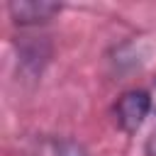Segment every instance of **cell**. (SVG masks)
I'll list each match as a JSON object with an SVG mask.
<instances>
[{
    "instance_id": "277c9868",
    "label": "cell",
    "mask_w": 156,
    "mask_h": 156,
    "mask_svg": "<svg viewBox=\"0 0 156 156\" xmlns=\"http://www.w3.org/2000/svg\"><path fill=\"white\" fill-rule=\"evenodd\" d=\"M144 149H146V156H156V127L151 129V134H149V139H146Z\"/></svg>"
},
{
    "instance_id": "3957f363",
    "label": "cell",
    "mask_w": 156,
    "mask_h": 156,
    "mask_svg": "<svg viewBox=\"0 0 156 156\" xmlns=\"http://www.w3.org/2000/svg\"><path fill=\"white\" fill-rule=\"evenodd\" d=\"M37 156H88V151L71 139H46L41 141Z\"/></svg>"
},
{
    "instance_id": "7a4b0ae2",
    "label": "cell",
    "mask_w": 156,
    "mask_h": 156,
    "mask_svg": "<svg viewBox=\"0 0 156 156\" xmlns=\"http://www.w3.org/2000/svg\"><path fill=\"white\" fill-rule=\"evenodd\" d=\"M7 10L17 24H39L51 20L56 12H61V5L46 0H15L7 5Z\"/></svg>"
},
{
    "instance_id": "6da1fadb",
    "label": "cell",
    "mask_w": 156,
    "mask_h": 156,
    "mask_svg": "<svg viewBox=\"0 0 156 156\" xmlns=\"http://www.w3.org/2000/svg\"><path fill=\"white\" fill-rule=\"evenodd\" d=\"M149 112H151V95L146 90H129L115 105L117 124L124 132H129V134L136 132L144 124V119L149 117Z\"/></svg>"
}]
</instances>
